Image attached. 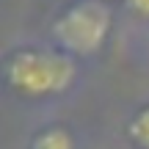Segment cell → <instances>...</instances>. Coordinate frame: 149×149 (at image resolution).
<instances>
[{
    "label": "cell",
    "instance_id": "obj_1",
    "mask_svg": "<svg viewBox=\"0 0 149 149\" xmlns=\"http://www.w3.org/2000/svg\"><path fill=\"white\" fill-rule=\"evenodd\" d=\"M74 58L53 50H17L6 58V83L22 97H53L61 94L74 80Z\"/></svg>",
    "mask_w": 149,
    "mask_h": 149
},
{
    "label": "cell",
    "instance_id": "obj_4",
    "mask_svg": "<svg viewBox=\"0 0 149 149\" xmlns=\"http://www.w3.org/2000/svg\"><path fill=\"white\" fill-rule=\"evenodd\" d=\"M127 135L133 138L135 146L149 149V105L141 108V111L133 116V122L127 124Z\"/></svg>",
    "mask_w": 149,
    "mask_h": 149
},
{
    "label": "cell",
    "instance_id": "obj_3",
    "mask_svg": "<svg viewBox=\"0 0 149 149\" xmlns=\"http://www.w3.org/2000/svg\"><path fill=\"white\" fill-rule=\"evenodd\" d=\"M31 149H74V141L64 127H47L31 141Z\"/></svg>",
    "mask_w": 149,
    "mask_h": 149
},
{
    "label": "cell",
    "instance_id": "obj_2",
    "mask_svg": "<svg viewBox=\"0 0 149 149\" xmlns=\"http://www.w3.org/2000/svg\"><path fill=\"white\" fill-rule=\"evenodd\" d=\"M111 31V11L102 0H80L53 22V39L66 55H94Z\"/></svg>",
    "mask_w": 149,
    "mask_h": 149
},
{
    "label": "cell",
    "instance_id": "obj_5",
    "mask_svg": "<svg viewBox=\"0 0 149 149\" xmlns=\"http://www.w3.org/2000/svg\"><path fill=\"white\" fill-rule=\"evenodd\" d=\"M127 6L138 17H146V19H149V0H127Z\"/></svg>",
    "mask_w": 149,
    "mask_h": 149
}]
</instances>
